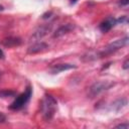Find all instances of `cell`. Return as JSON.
I'll return each mask as SVG.
<instances>
[{
    "label": "cell",
    "instance_id": "19",
    "mask_svg": "<svg viewBox=\"0 0 129 129\" xmlns=\"http://www.w3.org/2000/svg\"><path fill=\"white\" fill-rule=\"evenodd\" d=\"M2 58H4V52H3V50L0 48V59H2Z\"/></svg>",
    "mask_w": 129,
    "mask_h": 129
},
{
    "label": "cell",
    "instance_id": "11",
    "mask_svg": "<svg viewBox=\"0 0 129 129\" xmlns=\"http://www.w3.org/2000/svg\"><path fill=\"white\" fill-rule=\"evenodd\" d=\"M128 104V101L126 98H121V99H118L116 100L115 102L112 103V106H111V110L115 111V112H118L120 110H122L123 108H125Z\"/></svg>",
    "mask_w": 129,
    "mask_h": 129
},
{
    "label": "cell",
    "instance_id": "10",
    "mask_svg": "<svg viewBox=\"0 0 129 129\" xmlns=\"http://www.w3.org/2000/svg\"><path fill=\"white\" fill-rule=\"evenodd\" d=\"M74 27H75V26H74L73 24H71V23L64 24V25L58 27V28L55 30V32L53 33V37H60V36H62L63 34H66V33L70 32V31H72V30L74 29Z\"/></svg>",
    "mask_w": 129,
    "mask_h": 129
},
{
    "label": "cell",
    "instance_id": "18",
    "mask_svg": "<svg viewBox=\"0 0 129 129\" xmlns=\"http://www.w3.org/2000/svg\"><path fill=\"white\" fill-rule=\"evenodd\" d=\"M51 14H52V12H47V13H44V14L42 15V18H43V19H46V18H49Z\"/></svg>",
    "mask_w": 129,
    "mask_h": 129
},
{
    "label": "cell",
    "instance_id": "6",
    "mask_svg": "<svg viewBox=\"0 0 129 129\" xmlns=\"http://www.w3.org/2000/svg\"><path fill=\"white\" fill-rule=\"evenodd\" d=\"M114 25H116V19L113 18V17H108L106 20H104L103 22L100 23L99 28H100V30H101L102 32L106 33V32H108Z\"/></svg>",
    "mask_w": 129,
    "mask_h": 129
},
{
    "label": "cell",
    "instance_id": "2",
    "mask_svg": "<svg viewBox=\"0 0 129 129\" xmlns=\"http://www.w3.org/2000/svg\"><path fill=\"white\" fill-rule=\"evenodd\" d=\"M31 94H32V89H31V87L28 86L26 88V90L22 94H20L19 96H17L15 98V100L9 106V109L10 110H14V111L22 109L27 104V102L29 101V99L31 97Z\"/></svg>",
    "mask_w": 129,
    "mask_h": 129
},
{
    "label": "cell",
    "instance_id": "13",
    "mask_svg": "<svg viewBox=\"0 0 129 129\" xmlns=\"http://www.w3.org/2000/svg\"><path fill=\"white\" fill-rule=\"evenodd\" d=\"M127 21H128L127 16H122V17L116 19V24L117 23H127Z\"/></svg>",
    "mask_w": 129,
    "mask_h": 129
},
{
    "label": "cell",
    "instance_id": "8",
    "mask_svg": "<svg viewBox=\"0 0 129 129\" xmlns=\"http://www.w3.org/2000/svg\"><path fill=\"white\" fill-rule=\"evenodd\" d=\"M21 42L22 41L19 37H13V36H10V37H7L1 40V44L4 45L5 47H15V46L20 45Z\"/></svg>",
    "mask_w": 129,
    "mask_h": 129
},
{
    "label": "cell",
    "instance_id": "21",
    "mask_svg": "<svg viewBox=\"0 0 129 129\" xmlns=\"http://www.w3.org/2000/svg\"><path fill=\"white\" fill-rule=\"evenodd\" d=\"M0 75H1V72H0Z\"/></svg>",
    "mask_w": 129,
    "mask_h": 129
},
{
    "label": "cell",
    "instance_id": "12",
    "mask_svg": "<svg viewBox=\"0 0 129 129\" xmlns=\"http://www.w3.org/2000/svg\"><path fill=\"white\" fill-rule=\"evenodd\" d=\"M15 96L14 91L10 90H0V98H7V97H13Z\"/></svg>",
    "mask_w": 129,
    "mask_h": 129
},
{
    "label": "cell",
    "instance_id": "9",
    "mask_svg": "<svg viewBox=\"0 0 129 129\" xmlns=\"http://www.w3.org/2000/svg\"><path fill=\"white\" fill-rule=\"evenodd\" d=\"M76 66L74 64H71V63H58V64H55L51 68L50 70V73L55 75V74H58V73H61L63 71H68V70H71V69H75Z\"/></svg>",
    "mask_w": 129,
    "mask_h": 129
},
{
    "label": "cell",
    "instance_id": "7",
    "mask_svg": "<svg viewBox=\"0 0 129 129\" xmlns=\"http://www.w3.org/2000/svg\"><path fill=\"white\" fill-rule=\"evenodd\" d=\"M46 48H48V45L45 43V42H35L33 43L32 45H30L27 49V52L32 54V53H37V52H41L43 50H45Z\"/></svg>",
    "mask_w": 129,
    "mask_h": 129
},
{
    "label": "cell",
    "instance_id": "17",
    "mask_svg": "<svg viewBox=\"0 0 129 129\" xmlns=\"http://www.w3.org/2000/svg\"><path fill=\"white\" fill-rule=\"evenodd\" d=\"M129 68V64H128V57L125 59V61H124V63H123V69L124 70H127Z\"/></svg>",
    "mask_w": 129,
    "mask_h": 129
},
{
    "label": "cell",
    "instance_id": "4",
    "mask_svg": "<svg viewBox=\"0 0 129 129\" xmlns=\"http://www.w3.org/2000/svg\"><path fill=\"white\" fill-rule=\"evenodd\" d=\"M128 40H129L128 36H124L123 38L114 40L113 42L109 43L106 47H104V49L100 52V55L101 56H105V55H108V54H111V53L117 51L118 49L126 46L128 44Z\"/></svg>",
    "mask_w": 129,
    "mask_h": 129
},
{
    "label": "cell",
    "instance_id": "14",
    "mask_svg": "<svg viewBox=\"0 0 129 129\" xmlns=\"http://www.w3.org/2000/svg\"><path fill=\"white\" fill-rule=\"evenodd\" d=\"M116 128H124V129H128L129 128V124L128 123H124V124H119L116 126Z\"/></svg>",
    "mask_w": 129,
    "mask_h": 129
},
{
    "label": "cell",
    "instance_id": "20",
    "mask_svg": "<svg viewBox=\"0 0 129 129\" xmlns=\"http://www.w3.org/2000/svg\"><path fill=\"white\" fill-rule=\"evenodd\" d=\"M79 0H70V4H75V3H77Z\"/></svg>",
    "mask_w": 129,
    "mask_h": 129
},
{
    "label": "cell",
    "instance_id": "1",
    "mask_svg": "<svg viewBox=\"0 0 129 129\" xmlns=\"http://www.w3.org/2000/svg\"><path fill=\"white\" fill-rule=\"evenodd\" d=\"M56 107H57V102L54 99V97L48 94L44 95L40 104V110H41L42 118L46 122L50 121L53 118L56 111Z\"/></svg>",
    "mask_w": 129,
    "mask_h": 129
},
{
    "label": "cell",
    "instance_id": "5",
    "mask_svg": "<svg viewBox=\"0 0 129 129\" xmlns=\"http://www.w3.org/2000/svg\"><path fill=\"white\" fill-rule=\"evenodd\" d=\"M50 27H51V24H44V25L38 27L34 31V33L32 34V36H31L30 39H33V41H36V40L41 39L44 35L47 34V32L50 30Z\"/></svg>",
    "mask_w": 129,
    "mask_h": 129
},
{
    "label": "cell",
    "instance_id": "16",
    "mask_svg": "<svg viewBox=\"0 0 129 129\" xmlns=\"http://www.w3.org/2000/svg\"><path fill=\"white\" fill-rule=\"evenodd\" d=\"M128 3H129V0H121V1L119 2V4H120L121 6H127Z\"/></svg>",
    "mask_w": 129,
    "mask_h": 129
},
{
    "label": "cell",
    "instance_id": "3",
    "mask_svg": "<svg viewBox=\"0 0 129 129\" xmlns=\"http://www.w3.org/2000/svg\"><path fill=\"white\" fill-rule=\"evenodd\" d=\"M113 86H114V83L111 82V81H98V82L94 83L89 88L88 96L90 98H95V97H97L98 95H100L104 91H107L108 89H110Z\"/></svg>",
    "mask_w": 129,
    "mask_h": 129
},
{
    "label": "cell",
    "instance_id": "15",
    "mask_svg": "<svg viewBox=\"0 0 129 129\" xmlns=\"http://www.w3.org/2000/svg\"><path fill=\"white\" fill-rule=\"evenodd\" d=\"M5 121H6V116H5L3 113L0 112V124H1V123H4Z\"/></svg>",
    "mask_w": 129,
    "mask_h": 129
}]
</instances>
